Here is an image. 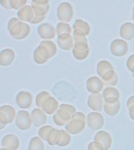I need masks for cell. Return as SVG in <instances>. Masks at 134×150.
Segmentation results:
<instances>
[{
	"mask_svg": "<svg viewBox=\"0 0 134 150\" xmlns=\"http://www.w3.org/2000/svg\"><path fill=\"white\" fill-rule=\"evenodd\" d=\"M86 116L82 112H76L71 116L70 122L65 125V130L71 134H80L87 125Z\"/></svg>",
	"mask_w": 134,
	"mask_h": 150,
	"instance_id": "cell-1",
	"label": "cell"
},
{
	"mask_svg": "<svg viewBox=\"0 0 134 150\" xmlns=\"http://www.w3.org/2000/svg\"><path fill=\"white\" fill-rule=\"evenodd\" d=\"M74 16L72 6L69 2H63L59 5L56 9V16L62 23H69Z\"/></svg>",
	"mask_w": 134,
	"mask_h": 150,
	"instance_id": "cell-2",
	"label": "cell"
},
{
	"mask_svg": "<svg viewBox=\"0 0 134 150\" xmlns=\"http://www.w3.org/2000/svg\"><path fill=\"white\" fill-rule=\"evenodd\" d=\"M31 28L27 23L20 21L16 23L9 30V35L16 40H23L28 37L30 34Z\"/></svg>",
	"mask_w": 134,
	"mask_h": 150,
	"instance_id": "cell-3",
	"label": "cell"
},
{
	"mask_svg": "<svg viewBox=\"0 0 134 150\" xmlns=\"http://www.w3.org/2000/svg\"><path fill=\"white\" fill-rule=\"evenodd\" d=\"M87 125L92 131H100L104 125V118L100 112H91L87 115Z\"/></svg>",
	"mask_w": 134,
	"mask_h": 150,
	"instance_id": "cell-4",
	"label": "cell"
},
{
	"mask_svg": "<svg viewBox=\"0 0 134 150\" xmlns=\"http://www.w3.org/2000/svg\"><path fill=\"white\" fill-rule=\"evenodd\" d=\"M38 49L41 55L46 59L53 58L57 52L56 44L51 40H43L39 43Z\"/></svg>",
	"mask_w": 134,
	"mask_h": 150,
	"instance_id": "cell-5",
	"label": "cell"
},
{
	"mask_svg": "<svg viewBox=\"0 0 134 150\" xmlns=\"http://www.w3.org/2000/svg\"><path fill=\"white\" fill-rule=\"evenodd\" d=\"M110 50L114 56L122 57V56H125L128 52L129 45L125 40L115 39L110 43Z\"/></svg>",
	"mask_w": 134,
	"mask_h": 150,
	"instance_id": "cell-6",
	"label": "cell"
},
{
	"mask_svg": "<svg viewBox=\"0 0 134 150\" xmlns=\"http://www.w3.org/2000/svg\"><path fill=\"white\" fill-rule=\"evenodd\" d=\"M16 126L21 131H27L30 129L32 122L31 119V113L24 110H20L17 112L15 119Z\"/></svg>",
	"mask_w": 134,
	"mask_h": 150,
	"instance_id": "cell-7",
	"label": "cell"
},
{
	"mask_svg": "<svg viewBox=\"0 0 134 150\" xmlns=\"http://www.w3.org/2000/svg\"><path fill=\"white\" fill-rule=\"evenodd\" d=\"M73 38H74V48L78 51H86L89 49V44L87 35L80 29H76L73 31Z\"/></svg>",
	"mask_w": 134,
	"mask_h": 150,
	"instance_id": "cell-8",
	"label": "cell"
},
{
	"mask_svg": "<svg viewBox=\"0 0 134 150\" xmlns=\"http://www.w3.org/2000/svg\"><path fill=\"white\" fill-rule=\"evenodd\" d=\"M87 105L95 112L102 111L104 105V98L101 92H93L89 95L87 100Z\"/></svg>",
	"mask_w": 134,
	"mask_h": 150,
	"instance_id": "cell-9",
	"label": "cell"
},
{
	"mask_svg": "<svg viewBox=\"0 0 134 150\" xmlns=\"http://www.w3.org/2000/svg\"><path fill=\"white\" fill-rule=\"evenodd\" d=\"M121 110V103L119 98L110 97L104 100L103 110L110 117H115Z\"/></svg>",
	"mask_w": 134,
	"mask_h": 150,
	"instance_id": "cell-10",
	"label": "cell"
},
{
	"mask_svg": "<svg viewBox=\"0 0 134 150\" xmlns=\"http://www.w3.org/2000/svg\"><path fill=\"white\" fill-rule=\"evenodd\" d=\"M32 125L35 127H42L47 123V114L40 108H35L31 112Z\"/></svg>",
	"mask_w": 134,
	"mask_h": 150,
	"instance_id": "cell-11",
	"label": "cell"
},
{
	"mask_svg": "<svg viewBox=\"0 0 134 150\" xmlns=\"http://www.w3.org/2000/svg\"><path fill=\"white\" fill-rule=\"evenodd\" d=\"M31 7H32L35 16H46L49 13V1L48 0H31Z\"/></svg>",
	"mask_w": 134,
	"mask_h": 150,
	"instance_id": "cell-12",
	"label": "cell"
},
{
	"mask_svg": "<svg viewBox=\"0 0 134 150\" xmlns=\"http://www.w3.org/2000/svg\"><path fill=\"white\" fill-rule=\"evenodd\" d=\"M20 145L21 142L19 138L13 134L5 135L1 142L2 148L6 150H17L20 147Z\"/></svg>",
	"mask_w": 134,
	"mask_h": 150,
	"instance_id": "cell-13",
	"label": "cell"
},
{
	"mask_svg": "<svg viewBox=\"0 0 134 150\" xmlns=\"http://www.w3.org/2000/svg\"><path fill=\"white\" fill-rule=\"evenodd\" d=\"M38 35L41 38L44 40H51L56 36L55 28L49 23H41L37 28Z\"/></svg>",
	"mask_w": 134,
	"mask_h": 150,
	"instance_id": "cell-14",
	"label": "cell"
},
{
	"mask_svg": "<svg viewBox=\"0 0 134 150\" xmlns=\"http://www.w3.org/2000/svg\"><path fill=\"white\" fill-rule=\"evenodd\" d=\"M33 101L32 95L28 91H21L16 96V103L19 107L26 110L31 106Z\"/></svg>",
	"mask_w": 134,
	"mask_h": 150,
	"instance_id": "cell-15",
	"label": "cell"
},
{
	"mask_svg": "<svg viewBox=\"0 0 134 150\" xmlns=\"http://www.w3.org/2000/svg\"><path fill=\"white\" fill-rule=\"evenodd\" d=\"M56 43L63 50L70 51L74 49V38L70 34H63L57 36Z\"/></svg>",
	"mask_w": 134,
	"mask_h": 150,
	"instance_id": "cell-16",
	"label": "cell"
},
{
	"mask_svg": "<svg viewBox=\"0 0 134 150\" xmlns=\"http://www.w3.org/2000/svg\"><path fill=\"white\" fill-rule=\"evenodd\" d=\"M104 84L102 79L99 77L94 76L88 78L86 81V89L87 91L93 93V92H101L103 90Z\"/></svg>",
	"mask_w": 134,
	"mask_h": 150,
	"instance_id": "cell-17",
	"label": "cell"
},
{
	"mask_svg": "<svg viewBox=\"0 0 134 150\" xmlns=\"http://www.w3.org/2000/svg\"><path fill=\"white\" fill-rule=\"evenodd\" d=\"M54 123L58 126H65L70 122L71 119V115L63 109H59L53 114Z\"/></svg>",
	"mask_w": 134,
	"mask_h": 150,
	"instance_id": "cell-18",
	"label": "cell"
},
{
	"mask_svg": "<svg viewBox=\"0 0 134 150\" xmlns=\"http://www.w3.org/2000/svg\"><path fill=\"white\" fill-rule=\"evenodd\" d=\"M15 60V52L11 49H5L0 52V65L9 67Z\"/></svg>",
	"mask_w": 134,
	"mask_h": 150,
	"instance_id": "cell-19",
	"label": "cell"
},
{
	"mask_svg": "<svg viewBox=\"0 0 134 150\" xmlns=\"http://www.w3.org/2000/svg\"><path fill=\"white\" fill-rule=\"evenodd\" d=\"M120 37L125 41H131L134 38V23L126 22L123 23L119 29Z\"/></svg>",
	"mask_w": 134,
	"mask_h": 150,
	"instance_id": "cell-20",
	"label": "cell"
},
{
	"mask_svg": "<svg viewBox=\"0 0 134 150\" xmlns=\"http://www.w3.org/2000/svg\"><path fill=\"white\" fill-rule=\"evenodd\" d=\"M94 141H97L103 145L104 150H109L112 145V138L107 131H98L94 136Z\"/></svg>",
	"mask_w": 134,
	"mask_h": 150,
	"instance_id": "cell-21",
	"label": "cell"
},
{
	"mask_svg": "<svg viewBox=\"0 0 134 150\" xmlns=\"http://www.w3.org/2000/svg\"><path fill=\"white\" fill-rule=\"evenodd\" d=\"M35 13L33 10L31 6H25L22 9L17 11V18L22 22L24 23H30L31 20L35 17Z\"/></svg>",
	"mask_w": 134,
	"mask_h": 150,
	"instance_id": "cell-22",
	"label": "cell"
},
{
	"mask_svg": "<svg viewBox=\"0 0 134 150\" xmlns=\"http://www.w3.org/2000/svg\"><path fill=\"white\" fill-rule=\"evenodd\" d=\"M59 106L60 105H59L57 100L53 96H50L49 98H48L45 101L41 109L46 112V114L51 115L54 114L59 110Z\"/></svg>",
	"mask_w": 134,
	"mask_h": 150,
	"instance_id": "cell-23",
	"label": "cell"
},
{
	"mask_svg": "<svg viewBox=\"0 0 134 150\" xmlns=\"http://www.w3.org/2000/svg\"><path fill=\"white\" fill-rule=\"evenodd\" d=\"M104 86L115 87L118 81V76L115 70H109L101 77Z\"/></svg>",
	"mask_w": 134,
	"mask_h": 150,
	"instance_id": "cell-24",
	"label": "cell"
},
{
	"mask_svg": "<svg viewBox=\"0 0 134 150\" xmlns=\"http://www.w3.org/2000/svg\"><path fill=\"white\" fill-rule=\"evenodd\" d=\"M109 70H114V67L110 62L107 60H101L97 63L96 66V72L97 74L102 77Z\"/></svg>",
	"mask_w": 134,
	"mask_h": 150,
	"instance_id": "cell-25",
	"label": "cell"
},
{
	"mask_svg": "<svg viewBox=\"0 0 134 150\" xmlns=\"http://www.w3.org/2000/svg\"><path fill=\"white\" fill-rule=\"evenodd\" d=\"M62 133H61V130L59 129H54L53 131H52L51 134H49L47 142L49 145L54 146V145H59L61 144V141H62Z\"/></svg>",
	"mask_w": 134,
	"mask_h": 150,
	"instance_id": "cell-26",
	"label": "cell"
},
{
	"mask_svg": "<svg viewBox=\"0 0 134 150\" xmlns=\"http://www.w3.org/2000/svg\"><path fill=\"white\" fill-rule=\"evenodd\" d=\"M44 142L39 136H35L31 138L28 146V150H44Z\"/></svg>",
	"mask_w": 134,
	"mask_h": 150,
	"instance_id": "cell-27",
	"label": "cell"
},
{
	"mask_svg": "<svg viewBox=\"0 0 134 150\" xmlns=\"http://www.w3.org/2000/svg\"><path fill=\"white\" fill-rule=\"evenodd\" d=\"M0 111L1 112H5L6 116L8 117V119H9V124H11L13 123L14 120H15L16 119V116L17 112H16V110L13 106L9 105H4L0 107Z\"/></svg>",
	"mask_w": 134,
	"mask_h": 150,
	"instance_id": "cell-28",
	"label": "cell"
},
{
	"mask_svg": "<svg viewBox=\"0 0 134 150\" xmlns=\"http://www.w3.org/2000/svg\"><path fill=\"white\" fill-rule=\"evenodd\" d=\"M73 29L76 30V29H80L82 31H84L85 34L86 35H89L90 34V30L91 28L89 27V24L86 21H82L81 19H77L75 20V23L73 24Z\"/></svg>",
	"mask_w": 134,
	"mask_h": 150,
	"instance_id": "cell-29",
	"label": "cell"
},
{
	"mask_svg": "<svg viewBox=\"0 0 134 150\" xmlns=\"http://www.w3.org/2000/svg\"><path fill=\"white\" fill-rule=\"evenodd\" d=\"M54 129L55 128L53 127L49 126V125H45V126L40 127V129L38 131V134L42 140L45 141V142H47L49 134H51V132L53 131Z\"/></svg>",
	"mask_w": 134,
	"mask_h": 150,
	"instance_id": "cell-30",
	"label": "cell"
},
{
	"mask_svg": "<svg viewBox=\"0 0 134 150\" xmlns=\"http://www.w3.org/2000/svg\"><path fill=\"white\" fill-rule=\"evenodd\" d=\"M71 31H72V28H71L69 23L60 22L56 24V32L57 36L63 35V34H70L71 35Z\"/></svg>",
	"mask_w": 134,
	"mask_h": 150,
	"instance_id": "cell-31",
	"label": "cell"
},
{
	"mask_svg": "<svg viewBox=\"0 0 134 150\" xmlns=\"http://www.w3.org/2000/svg\"><path fill=\"white\" fill-rule=\"evenodd\" d=\"M102 94H103L104 100L108 98H110V97H115V98H120L119 91L114 87H107L105 89H103Z\"/></svg>",
	"mask_w": 134,
	"mask_h": 150,
	"instance_id": "cell-32",
	"label": "cell"
},
{
	"mask_svg": "<svg viewBox=\"0 0 134 150\" xmlns=\"http://www.w3.org/2000/svg\"><path fill=\"white\" fill-rule=\"evenodd\" d=\"M50 94L47 91H41L40 93H38L36 96V98H35V103H36V105L38 106V108H42L43 103H45V101L46 100L47 98L50 97Z\"/></svg>",
	"mask_w": 134,
	"mask_h": 150,
	"instance_id": "cell-33",
	"label": "cell"
},
{
	"mask_svg": "<svg viewBox=\"0 0 134 150\" xmlns=\"http://www.w3.org/2000/svg\"><path fill=\"white\" fill-rule=\"evenodd\" d=\"M72 54L75 59H76L77 60H84L89 56V49H87L86 51H78L74 48L72 49Z\"/></svg>",
	"mask_w": 134,
	"mask_h": 150,
	"instance_id": "cell-34",
	"label": "cell"
},
{
	"mask_svg": "<svg viewBox=\"0 0 134 150\" xmlns=\"http://www.w3.org/2000/svg\"><path fill=\"white\" fill-rule=\"evenodd\" d=\"M61 133H62V141H61V144L58 145L60 147H65V146H68L69 144L71 143V134H69L68 131H64V130H61Z\"/></svg>",
	"mask_w": 134,
	"mask_h": 150,
	"instance_id": "cell-35",
	"label": "cell"
},
{
	"mask_svg": "<svg viewBox=\"0 0 134 150\" xmlns=\"http://www.w3.org/2000/svg\"><path fill=\"white\" fill-rule=\"evenodd\" d=\"M33 59H34L35 63H36L37 64H40V65L47 63V61H48V59H45L41 55V53L39 52V50L38 49V47L35 48V49L34 50V52H33Z\"/></svg>",
	"mask_w": 134,
	"mask_h": 150,
	"instance_id": "cell-36",
	"label": "cell"
},
{
	"mask_svg": "<svg viewBox=\"0 0 134 150\" xmlns=\"http://www.w3.org/2000/svg\"><path fill=\"white\" fill-rule=\"evenodd\" d=\"M87 150H104V147L100 142L93 141L88 145Z\"/></svg>",
	"mask_w": 134,
	"mask_h": 150,
	"instance_id": "cell-37",
	"label": "cell"
},
{
	"mask_svg": "<svg viewBox=\"0 0 134 150\" xmlns=\"http://www.w3.org/2000/svg\"><path fill=\"white\" fill-rule=\"evenodd\" d=\"M8 124H9V119L6 114L0 111V130L4 129Z\"/></svg>",
	"mask_w": 134,
	"mask_h": 150,
	"instance_id": "cell-38",
	"label": "cell"
},
{
	"mask_svg": "<svg viewBox=\"0 0 134 150\" xmlns=\"http://www.w3.org/2000/svg\"><path fill=\"white\" fill-rule=\"evenodd\" d=\"M59 109H63V110H65L66 111H68L69 113H70L71 116L74 115L75 112H77L76 111V109H75V106H73L71 105H68V104H61L60 106H59Z\"/></svg>",
	"mask_w": 134,
	"mask_h": 150,
	"instance_id": "cell-39",
	"label": "cell"
},
{
	"mask_svg": "<svg viewBox=\"0 0 134 150\" xmlns=\"http://www.w3.org/2000/svg\"><path fill=\"white\" fill-rule=\"evenodd\" d=\"M134 67V54L131 55L129 58L127 59L126 61V67L129 70L131 71L133 67Z\"/></svg>",
	"mask_w": 134,
	"mask_h": 150,
	"instance_id": "cell-40",
	"label": "cell"
},
{
	"mask_svg": "<svg viewBox=\"0 0 134 150\" xmlns=\"http://www.w3.org/2000/svg\"><path fill=\"white\" fill-rule=\"evenodd\" d=\"M20 21H21L19 20V18H16V17H13V18L10 19L9 21V22H8V23H7V30L9 31L10 29H11L16 23H19Z\"/></svg>",
	"mask_w": 134,
	"mask_h": 150,
	"instance_id": "cell-41",
	"label": "cell"
},
{
	"mask_svg": "<svg viewBox=\"0 0 134 150\" xmlns=\"http://www.w3.org/2000/svg\"><path fill=\"white\" fill-rule=\"evenodd\" d=\"M45 16H35V17L31 20L30 23L31 24H38V23H40L41 22L45 20Z\"/></svg>",
	"mask_w": 134,
	"mask_h": 150,
	"instance_id": "cell-42",
	"label": "cell"
},
{
	"mask_svg": "<svg viewBox=\"0 0 134 150\" xmlns=\"http://www.w3.org/2000/svg\"><path fill=\"white\" fill-rule=\"evenodd\" d=\"M0 4L4 9H11L9 6V0H0Z\"/></svg>",
	"mask_w": 134,
	"mask_h": 150,
	"instance_id": "cell-43",
	"label": "cell"
},
{
	"mask_svg": "<svg viewBox=\"0 0 134 150\" xmlns=\"http://www.w3.org/2000/svg\"><path fill=\"white\" fill-rule=\"evenodd\" d=\"M27 2H28V0H19V4L16 8V11H18L21 9H22L24 6H27Z\"/></svg>",
	"mask_w": 134,
	"mask_h": 150,
	"instance_id": "cell-44",
	"label": "cell"
},
{
	"mask_svg": "<svg viewBox=\"0 0 134 150\" xmlns=\"http://www.w3.org/2000/svg\"><path fill=\"white\" fill-rule=\"evenodd\" d=\"M18 4H19V0H9V6H10L11 9H16V8L17 7Z\"/></svg>",
	"mask_w": 134,
	"mask_h": 150,
	"instance_id": "cell-45",
	"label": "cell"
},
{
	"mask_svg": "<svg viewBox=\"0 0 134 150\" xmlns=\"http://www.w3.org/2000/svg\"><path fill=\"white\" fill-rule=\"evenodd\" d=\"M133 105H134V96H130L126 102L127 108H129L130 106H133Z\"/></svg>",
	"mask_w": 134,
	"mask_h": 150,
	"instance_id": "cell-46",
	"label": "cell"
},
{
	"mask_svg": "<svg viewBox=\"0 0 134 150\" xmlns=\"http://www.w3.org/2000/svg\"><path fill=\"white\" fill-rule=\"evenodd\" d=\"M129 117H130V118H131L133 120H134V112H129Z\"/></svg>",
	"mask_w": 134,
	"mask_h": 150,
	"instance_id": "cell-47",
	"label": "cell"
},
{
	"mask_svg": "<svg viewBox=\"0 0 134 150\" xmlns=\"http://www.w3.org/2000/svg\"><path fill=\"white\" fill-rule=\"evenodd\" d=\"M128 109H129V112H134V105H133V106H130V107L128 108Z\"/></svg>",
	"mask_w": 134,
	"mask_h": 150,
	"instance_id": "cell-48",
	"label": "cell"
},
{
	"mask_svg": "<svg viewBox=\"0 0 134 150\" xmlns=\"http://www.w3.org/2000/svg\"><path fill=\"white\" fill-rule=\"evenodd\" d=\"M131 72H132V75H133V77L134 78V67H133V69H132Z\"/></svg>",
	"mask_w": 134,
	"mask_h": 150,
	"instance_id": "cell-49",
	"label": "cell"
},
{
	"mask_svg": "<svg viewBox=\"0 0 134 150\" xmlns=\"http://www.w3.org/2000/svg\"><path fill=\"white\" fill-rule=\"evenodd\" d=\"M133 20L134 21V12H133Z\"/></svg>",
	"mask_w": 134,
	"mask_h": 150,
	"instance_id": "cell-50",
	"label": "cell"
},
{
	"mask_svg": "<svg viewBox=\"0 0 134 150\" xmlns=\"http://www.w3.org/2000/svg\"><path fill=\"white\" fill-rule=\"evenodd\" d=\"M0 150H6V149H3V148H2V149H1Z\"/></svg>",
	"mask_w": 134,
	"mask_h": 150,
	"instance_id": "cell-51",
	"label": "cell"
},
{
	"mask_svg": "<svg viewBox=\"0 0 134 150\" xmlns=\"http://www.w3.org/2000/svg\"><path fill=\"white\" fill-rule=\"evenodd\" d=\"M133 12H134V6L133 7Z\"/></svg>",
	"mask_w": 134,
	"mask_h": 150,
	"instance_id": "cell-52",
	"label": "cell"
},
{
	"mask_svg": "<svg viewBox=\"0 0 134 150\" xmlns=\"http://www.w3.org/2000/svg\"><path fill=\"white\" fill-rule=\"evenodd\" d=\"M48 1H50V0H48Z\"/></svg>",
	"mask_w": 134,
	"mask_h": 150,
	"instance_id": "cell-53",
	"label": "cell"
}]
</instances>
